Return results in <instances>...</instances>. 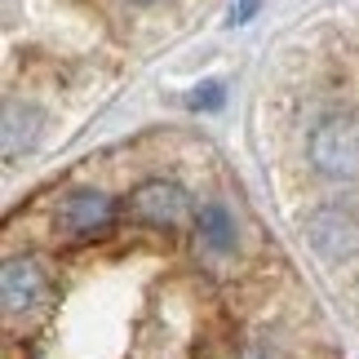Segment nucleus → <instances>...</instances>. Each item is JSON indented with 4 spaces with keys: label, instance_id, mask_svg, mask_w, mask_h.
Returning <instances> with one entry per match:
<instances>
[{
    "label": "nucleus",
    "instance_id": "f257e3e1",
    "mask_svg": "<svg viewBox=\"0 0 359 359\" xmlns=\"http://www.w3.org/2000/svg\"><path fill=\"white\" fill-rule=\"evenodd\" d=\"M58 284L45 257L36 253H9L5 271H0V306H5L9 328H32L53 311Z\"/></svg>",
    "mask_w": 359,
    "mask_h": 359
},
{
    "label": "nucleus",
    "instance_id": "f03ea898",
    "mask_svg": "<svg viewBox=\"0 0 359 359\" xmlns=\"http://www.w3.org/2000/svg\"><path fill=\"white\" fill-rule=\"evenodd\" d=\"M306 160L324 182H359V111H328L306 133Z\"/></svg>",
    "mask_w": 359,
    "mask_h": 359
},
{
    "label": "nucleus",
    "instance_id": "7ed1b4c3",
    "mask_svg": "<svg viewBox=\"0 0 359 359\" xmlns=\"http://www.w3.org/2000/svg\"><path fill=\"white\" fill-rule=\"evenodd\" d=\"M124 213L137 226L164 231V236H177V231L196 226V200L173 177H147V182H137L129 191V200H124Z\"/></svg>",
    "mask_w": 359,
    "mask_h": 359
},
{
    "label": "nucleus",
    "instance_id": "20e7f679",
    "mask_svg": "<svg viewBox=\"0 0 359 359\" xmlns=\"http://www.w3.org/2000/svg\"><path fill=\"white\" fill-rule=\"evenodd\" d=\"M120 217V204L111 191L102 187H76L67 191V196H58V204H53L49 213V226L53 236L67 240V244H89V240H102L107 231L116 226Z\"/></svg>",
    "mask_w": 359,
    "mask_h": 359
},
{
    "label": "nucleus",
    "instance_id": "39448f33",
    "mask_svg": "<svg viewBox=\"0 0 359 359\" xmlns=\"http://www.w3.org/2000/svg\"><path fill=\"white\" fill-rule=\"evenodd\" d=\"M191 240H196V253L213 266H226V262L240 257L244 248V231H240V217L226 200H200L196 204V226H191Z\"/></svg>",
    "mask_w": 359,
    "mask_h": 359
},
{
    "label": "nucleus",
    "instance_id": "423d86ee",
    "mask_svg": "<svg viewBox=\"0 0 359 359\" xmlns=\"http://www.w3.org/2000/svg\"><path fill=\"white\" fill-rule=\"evenodd\" d=\"M306 236H311L315 253H320L324 262H333V266H341V262H351L359 253V222H355V213L337 209V204L315 209L306 217Z\"/></svg>",
    "mask_w": 359,
    "mask_h": 359
},
{
    "label": "nucleus",
    "instance_id": "0eeeda50",
    "mask_svg": "<svg viewBox=\"0 0 359 359\" xmlns=\"http://www.w3.org/2000/svg\"><path fill=\"white\" fill-rule=\"evenodd\" d=\"M45 133V111L32 98H9L5 102V120H0V147H5V160H22L27 151L40 142Z\"/></svg>",
    "mask_w": 359,
    "mask_h": 359
},
{
    "label": "nucleus",
    "instance_id": "6e6552de",
    "mask_svg": "<svg viewBox=\"0 0 359 359\" xmlns=\"http://www.w3.org/2000/svg\"><path fill=\"white\" fill-rule=\"evenodd\" d=\"M231 359H302V351H297V341L288 333H280V328H253V333H244L236 341Z\"/></svg>",
    "mask_w": 359,
    "mask_h": 359
},
{
    "label": "nucleus",
    "instance_id": "1a4fd4ad",
    "mask_svg": "<svg viewBox=\"0 0 359 359\" xmlns=\"http://www.w3.org/2000/svg\"><path fill=\"white\" fill-rule=\"evenodd\" d=\"M226 102V89L217 85V80H204V85H196L187 93V107L191 111H217V107Z\"/></svg>",
    "mask_w": 359,
    "mask_h": 359
},
{
    "label": "nucleus",
    "instance_id": "9d476101",
    "mask_svg": "<svg viewBox=\"0 0 359 359\" xmlns=\"http://www.w3.org/2000/svg\"><path fill=\"white\" fill-rule=\"evenodd\" d=\"M257 9H262V0H236V5H231V22H236V27L253 22V18H257Z\"/></svg>",
    "mask_w": 359,
    "mask_h": 359
},
{
    "label": "nucleus",
    "instance_id": "9b49d317",
    "mask_svg": "<svg viewBox=\"0 0 359 359\" xmlns=\"http://www.w3.org/2000/svg\"><path fill=\"white\" fill-rule=\"evenodd\" d=\"M129 5H156V0H129Z\"/></svg>",
    "mask_w": 359,
    "mask_h": 359
}]
</instances>
